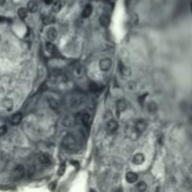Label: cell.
Returning <instances> with one entry per match:
<instances>
[{
  "instance_id": "cell-1",
  "label": "cell",
  "mask_w": 192,
  "mask_h": 192,
  "mask_svg": "<svg viewBox=\"0 0 192 192\" xmlns=\"http://www.w3.org/2000/svg\"><path fill=\"white\" fill-rule=\"evenodd\" d=\"M63 146L65 147L67 150L73 151L78 148V142H77L76 138L72 135V134H68L63 140Z\"/></svg>"
},
{
  "instance_id": "cell-2",
  "label": "cell",
  "mask_w": 192,
  "mask_h": 192,
  "mask_svg": "<svg viewBox=\"0 0 192 192\" xmlns=\"http://www.w3.org/2000/svg\"><path fill=\"white\" fill-rule=\"evenodd\" d=\"M25 174V170H24V167L23 165H17L16 167L12 170V172H11V175L14 179L16 180H20L22 179Z\"/></svg>"
},
{
  "instance_id": "cell-3",
  "label": "cell",
  "mask_w": 192,
  "mask_h": 192,
  "mask_svg": "<svg viewBox=\"0 0 192 192\" xmlns=\"http://www.w3.org/2000/svg\"><path fill=\"white\" fill-rule=\"evenodd\" d=\"M112 65H113V62L110 58H103L99 61V68L102 70V71H108V70H110V68H112Z\"/></svg>"
},
{
  "instance_id": "cell-4",
  "label": "cell",
  "mask_w": 192,
  "mask_h": 192,
  "mask_svg": "<svg viewBox=\"0 0 192 192\" xmlns=\"http://www.w3.org/2000/svg\"><path fill=\"white\" fill-rule=\"evenodd\" d=\"M80 121L81 123L84 125L85 127L88 129L89 127H90V124H91V115L87 113H84L80 115Z\"/></svg>"
},
{
  "instance_id": "cell-5",
  "label": "cell",
  "mask_w": 192,
  "mask_h": 192,
  "mask_svg": "<svg viewBox=\"0 0 192 192\" xmlns=\"http://www.w3.org/2000/svg\"><path fill=\"white\" fill-rule=\"evenodd\" d=\"M57 35H58V33H57V30L55 27H50L46 32V37L50 42L54 41L57 38Z\"/></svg>"
},
{
  "instance_id": "cell-6",
  "label": "cell",
  "mask_w": 192,
  "mask_h": 192,
  "mask_svg": "<svg viewBox=\"0 0 192 192\" xmlns=\"http://www.w3.org/2000/svg\"><path fill=\"white\" fill-rule=\"evenodd\" d=\"M147 127V123L145 122V120L143 119H139L138 121H136L135 123V129L138 133H143Z\"/></svg>"
},
{
  "instance_id": "cell-7",
  "label": "cell",
  "mask_w": 192,
  "mask_h": 192,
  "mask_svg": "<svg viewBox=\"0 0 192 192\" xmlns=\"http://www.w3.org/2000/svg\"><path fill=\"white\" fill-rule=\"evenodd\" d=\"M106 129H107L108 133H110V134L114 133L118 129V123L114 120L109 121V122L107 123V126H106Z\"/></svg>"
},
{
  "instance_id": "cell-8",
  "label": "cell",
  "mask_w": 192,
  "mask_h": 192,
  "mask_svg": "<svg viewBox=\"0 0 192 192\" xmlns=\"http://www.w3.org/2000/svg\"><path fill=\"white\" fill-rule=\"evenodd\" d=\"M145 160V157L143 153H137L132 157V163L135 165H141L143 164Z\"/></svg>"
},
{
  "instance_id": "cell-9",
  "label": "cell",
  "mask_w": 192,
  "mask_h": 192,
  "mask_svg": "<svg viewBox=\"0 0 192 192\" xmlns=\"http://www.w3.org/2000/svg\"><path fill=\"white\" fill-rule=\"evenodd\" d=\"M118 67H119V71L120 73L122 74L123 76L125 77H129L130 76L131 74V70L129 67H127L126 65H124V64L122 62H119L118 63Z\"/></svg>"
},
{
  "instance_id": "cell-10",
  "label": "cell",
  "mask_w": 192,
  "mask_h": 192,
  "mask_svg": "<svg viewBox=\"0 0 192 192\" xmlns=\"http://www.w3.org/2000/svg\"><path fill=\"white\" fill-rule=\"evenodd\" d=\"M2 108L6 112H11L13 109V101L10 99H5L2 101Z\"/></svg>"
},
{
  "instance_id": "cell-11",
  "label": "cell",
  "mask_w": 192,
  "mask_h": 192,
  "mask_svg": "<svg viewBox=\"0 0 192 192\" xmlns=\"http://www.w3.org/2000/svg\"><path fill=\"white\" fill-rule=\"evenodd\" d=\"M22 118H23V114L21 113H16L14 114H12L10 118V122L11 125H18L21 123L22 121Z\"/></svg>"
},
{
  "instance_id": "cell-12",
  "label": "cell",
  "mask_w": 192,
  "mask_h": 192,
  "mask_svg": "<svg viewBox=\"0 0 192 192\" xmlns=\"http://www.w3.org/2000/svg\"><path fill=\"white\" fill-rule=\"evenodd\" d=\"M40 161L41 164L45 165V166H50L52 165V158L48 155V154H40Z\"/></svg>"
},
{
  "instance_id": "cell-13",
  "label": "cell",
  "mask_w": 192,
  "mask_h": 192,
  "mask_svg": "<svg viewBox=\"0 0 192 192\" xmlns=\"http://www.w3.org/2000/svg\"><path fill=\"white\" fill-rule=\"evenodd\" d=\"M126 180L129 184H134L138 181V175H137V174H135V172H133V171H129L126 174Z\"/></svg>"
},
{
  "instance_id": "cell-14",
  "label": "cell",
  "mask_w": 192,
  "mask_h": 192,
  "mask_svg": "<svg viewBox=\"0 0 192 192\" xmlns=\"http://www.w3.org/2000/svg\"><path fill=\"white\" fill-rule=\"evenodd\" d=\"M99 23L103 27H108L111 24V18L108 14H102L99 18Z\"/></svg>"
},
{
  "instance_id": "cell-15",
  "label": "cell",
  "mask_w": 192,
  "mask_h": 192,
  "mask_svg": "<svg viewBox=\"0 0 192 192\" xmlns=\"http://www.w3.org/2000/svg\"><path fill=\"white\" fill-rule=\"evenodd\" d=\"M45 47H46V50L49 54H51L52 55H57L58 54V51H57L56 47L54 46V44H53L52 42H46L45 44Z\"/></svg>"
},
{
  "instance_id": "cell-16",
  "label": "cell",
  "mask_w": 192,
  "mask_h": 192,
  "mask_svg": "<svg viewBox=\"0 0 192 192\" xmlns=\"http://www.w3.org/2000/svg\"><path fill=\"white\" fill-rule=\"evenodd\" d=\"M127 109V103L126 101L123 100V99H119L117 100L116 102V110L118 113H121V112H124Z\"/></svg>"
},
{
  "instance_id": "cell-17",
  "label": "cell",
  "mask_w": 192,
  "mask_h": 192,
  "mask_svg": "<svg viewBox=\"0 0 192 192\" xmlns=\"http://www.w3.org/2000/svg\"><path fill=\"white\" fill-rule=\"evenodd\" d=\"M92 11H93L92 6L91 5H86L85 7V9H84V10H82V16L84 18H88L89 16L92 14Z\"/></svg>"
},
{
  "instance_id": "cell-18",
  "label": "cell",
  "mask_w": 192,
  "mask_h": 192,
  "mask_svg": "<svg viewBox=\"0 0 192 192\" xmlns=\"http://www.w3.org/2000/svg\"><path fill=\"white\" fill-rule=\"evenodd\" d=\"M27 10L29 12H36L38 10V3L34 0H30L27 3Z\"/></svg>"
},
{
  "instance_id": "cell-19",
  "label": "cell",
  "mask_w": 192,
  "mask_h": 192,
  "mask_svg": "<svg viewBox=\"0 0 192 192\" xmlns=\"http://www.w3.org/2000/svg\"><path fill=\"white\" fill-rule=\"evenodd\" d=\"M18 16L20 19H22V20H24L25 18L27 17L28 15V10L27 9H25V8H20L18 10Z\"/></svg>"
},
{
  "instance_id": "cell-20",
  "label": "cell",
  "mask_w": 192,
  "mask_h": 192,
  "mask_svg": "<svg viewBox=\"0 0 192 192\" xmlns=\"http://www.w3.org/2000/svg\"><path fill=\"white\" fill-rule=\"evenodd\" d=\"M136 188L138 190V192H145L146 189H147V185L145 182L143 181H141L137 184L136 185Z\"/></svg>"
},
{
  "instance_id": "cell-21",
  "label": "cell",
  "mask_w": 192,
  "mask_h": 192,
  "mask_svg": "<svg viewBox=\"0 0 192 192\" xmlns=\"http://www.w3.org/2000/svg\"><path fill=\"white\" fill-rule=\"evenodd\" d=\"M62 9V2L60 0H57V1L54 2L53 4V11L57 13V12H59Z\"/></svg>"
},
{
  "instance_id": "cell-22",
  "label": "cell",
  "mask_w": 192,
  "mask_h": 192,
  "mask_svg": "<svg viewBox=\"0 0 192 192\" xmlns=\"http://www.w3.org/2000/svg\"><path fill=\"white\" fill-rule=\"evenodd\" d=\"M88 87H89V90L92 91V92H94V93L99 92V91L100 90V86H99L98 84H96V82H91L90 84H89Z\"/></svg>"
},
{
  "instance_id": "cell-23",
  "label": "cell",
  "mask_w": 192,
  "mask_h": 192,
  "mask_svg": "<svg viewBox=\"0 0 192 192\" xmlns=\"http://www.w3.org/2000/svg\"><path fill=\"white\" fill-rule=\"evenodd\" d=\"M65 171H66V163L63 162L59 166V169H58V172H57V174H58L59 176H62L64 174H65Z\"/></svg>"
},
{
  "instance_id": "cell-24",
  "label": "cell",
  "mask_w": 192,
  "mask_h": 192,
  "mask_svg": "<svg viewBox=\"0 0 192 192\" xmlns=\"http://www.w3.org/2000/svg\"><path fill=\"white\" fill-rule=\"evenodd\" d=\"M49 103H50V106H51V108L53 109V110H57L58 109V103H57V101L55 100V99H49Z\"/></svg>"
},
{
  "instance_id": "cell-25",
  "label": "cell",
  "mask_w": 192,
  "mask_h": 192,
  "mask_svg": "<svg viewBox=\"0 0 192 192\" xmlns=\"http://www.w3.org/2000/svg\"><path fill=\"white\" fill-rule=\"evenodd\" d=\"M157 109V104L155 103V102H151V103L148 105V111H150L151 113L156 112Z\"/></svg>"
},
{
  "instance_id": "cell-26",
  "label": "cell",
  "mask_w": 192,
  "mask_h": 192,
  "mask_svg": "<svg viewBox=\"0 0 192 192\" xmlns=\"http://www.w3.org/2000/svg\"><path fill=\"white\" fill-rule=\"evenodd\" d=\"M8 132V127L6 126H0V137L4 136Z\"/></svg>"
},
{
  "instance_id": "cell-27",
  "label": "cell",
  "mask_w": 192,
  "mask_h": 192,
  "mask_svg": "<svg viewBox=\"0 0 192 192\" xmlns=\"http://www.w3.org/2000/svg\"><path fill=\"white\" fill-rule=\"evenodd\" d=\"M148 95L147 93H145L144 95H143V96H141V97L139 98V102H140V104L141 105H143V101H144V99H146V96Z\"/></svg>"
},
{
  "instance_id": "cell-28",
  "label": "cell",
  "mask_w": 192,
  "mask_h": 192,
  "mask_svg": "<svg viewBox=\"0 0 192 192\" xmlns=\"http://www.w3.org/2000/svg\"><path fill=\"white\" fill-rule=\"evenodd\" d=\"M34 174H35V169H34V167L29 168V170H28V174H27L28 177H32Z\"/></svg>"
},
{
  "instance_id": "cell-29",
  "label": "cell",
  "mask_w": 192,
  "mask_h": 192,
  "mask_svg": "<svg viewBox=\"0 0 192 192\" xmlns=\"http://www.w3.org/2000/svg\"><path fill=\"white\" fill-rule=\"evenodd\" d=\"M127 86H129V90H133V89L135 88V84H134L133 82H130Z\"/></svg>"
},
{
  "instance_id": "cell-30",
  "label": "cell",
  "mask_w": 192,
  "mask_h": 192,
  "mask_svg": "<svg viewBox=\"0 0 192 192\" xmlns=\"http://www.w3.org/2000/svg\"><path fill=\"white\" fill-rule=\"evenodd\" d=\"M44 3L46 5H52L54 4V0H44Z\"/></svg>"
},
{
  "instance_id": "cell-31",
  "label": "cell",
  "mask_w": 192,
  "mask_h": 192,
  "mask_svg": "<svg viewBox=\"0 0 192 192\" xmlns=\"http://www.w3.org/2000/svg\"><path fill=\"white\" fill-rule=\"evenodd\" d=\"M55 185H56V183H55V182H53L52 184L50 185V188H51V189H54V188H55Z\"/></svg>"
},
{
  "instance_id": "cell-32",
  "label": "cell",
  "mask_w": 192,
  "mask_h": 192,
  "mask_svg": "<svg viewBox=\"0 0 192 192\" xmlns=\"http://www.w3.org/2000/svg\"><path fill=\"white\" fill-rule=\"evenodd\" d=\"M130 2H131V0H125V4H126L127 7H129V4H130Z\"/></svg>"
},
{
  "instance_id": "cell-33",
  "label": "cell",
  "mask_w": 192,
  "mask_h": 192,
  "mask_svg": "<svg viewBox=\"0 0 192 192\" xmlns=\"http://www.w3.org/2000/svg\"><path fill=\"white\" fill-rule=\"evenodd\" d=\"M5 3H6V0H0V6H4L5 5Z\"/></svg>"
},
{
  "instance_id": "cell-34",
  "label": "cell",
  "mask_w": 192,
  "mask_h": 192,
  "mask_svg": "<svg viewBox=\"0 0 192 192\" xmlns=\"http://www.w3.org/2000/svg\"><path fill=\"white\" fill-rule=\"evenodd\" d=\"M189 170H190V172L192 174V164H191V166H190V169H189Z\"/></svg>"
},
{
  "instance_id": "cell-35",
  "label": "cell",
  "mask_w": 192,
  "mask_h": 192,
  "mask_svg": "<svg viewBox=\"0 0 192 192\" xmlns=\"http://www.w3.org/2000/svg\"><path fill=\"white\" fill-rule=\"evenodd\" d=\"M190 10H191V13H192V2H191V5H190Z\"/></svg>"
},
{
  "instance_id": "cell-36",
  "label": "cell",
  "mask_w": 192,
  "mask_h": 192,
  "mask_svg": "<svg viewBox=\"0 0 192 192\" xmlns=\"http://www.w3.org/2000/svg\"><path fill=\"white\" fill-rule=\"evenodd\" d=\"M89 192H97V191H95L94 189H90V191H89Z\"/></svg>"
}]
</instances>
